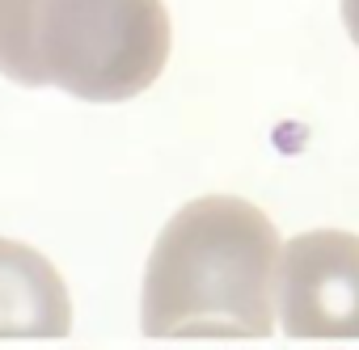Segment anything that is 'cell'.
I'll return each mask as SVG.
<instances>
[{
    "instance_id": "cell-3",
    "label": "cell",
    "mask_w": 359,
    "mask_h": 350,
    "mask_svg": "<svg viewBox=\"0 0 359 350\" xmlns=\"http://www.w3.org/2000/svg\"><path fill=\"white\" fill-rule=\"evenodd\" d=\"M275 321L287 337L359 342V237L313 228L283 241Z\"/></svg>"
},
{
    "instance_id": "cell-5",
    "label": "cell",
    "mask_w": 359,
    "mask_h": 350,
    "mask_svg": "<svg viewBox=\"0 0 359 350\" xmlns=\"http://www.w3.org/2000/svg\"><path fill=\"white\" fill-rule=\"evenodd\" d=\"M43 0H0V76L22 89H43L34 59V22Z\"/></svg>"
},
{
    "instance_id": "cell-4",
    "label": "cell",
    "mask_w": 359,
    "mask_h": 350,
    "mask_svg": "<svg viewBox=\"0 0 359 350\" xmlns=\"http://www.w3.org/2000/svg\"><path fill=\"white\" fill-rule=\"evenodd\" d=\"M72 300L60 270L30 245L0 237V337H68Z\"/></svg>"
},
{
    "instance_id": "cell-6",
    "label": "cell",
    "mask_w": 359,
    "mask_h": 350,
    "mask_svg": "<svg viewBox=\"0 0 359 350\" xmlns=\"http://www.w3.org/2000/svg\"><path fill=\"white\" fill-rule=\"evenodd\" d=\"M342 26H346L351 43L359 47V0H342Z\"/></svg>"
},
{
    "instance_id": "cell-1",
    "label": "cell",
    "mask_w": 359,
    "mask_h": 350,
    "mask_svg": "<svg viewBox=\"0 0 359 350\" xmlns=\"http://www.w3.org/2000/svg\"><path fill=\"white\" fill-rule=\"evenodd\" d=\"M283 241L266 211L237 195L177 207L152 241L140 325L148 337H271Z\"/></svg>"
},
{
    "instance_id": "cell-2",
    "label": "cell",
    "mask_w": 359,
    "mask_h": 350,
    "mask_svg": "<svg viewBox=\"0 0 359 350\" xmlns=\"http://www.w3.org/2000/svg\"><path fill=\"white\" fill-rule=\"evenodd\" d=\"M173 26L165 0H43L34 59L43 89L81 102H131L165 72Z\"/></svg>"
}]
</instances>
